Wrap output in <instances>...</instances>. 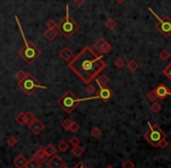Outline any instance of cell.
<instances>
[{"label": "cell", "instance_id": "obj_1", "mask_svg": "<svg viewBox=\"0 0 171 168\" xmlns=\"http://www.w3.org/2000/svg\"><path fill=\"white\" fill-rule=\"evenodd\" d=\"M68 66L85 83L90 84L96 76L102 72L107 64L93 49L85 47V49L77 54Z\"/></svg>", "mask_w": 171, "mask_h": 168}, {"label": "cell", "instance_id": "obj_2", "mask_svg": "<svg viewBox=\"0 0 171 168\" xmlns=\"http://www.w3.org/2000/svg\"><path fill=\"white\" fill-rule=\"evenodd\" d=\"M15 19H17V21H18L19 28H20V32H21V35H23V41H25V47H23V48L19 50V55H20L27 63H33L36 58L41 55V50L38 48L33 42H29V41L26 40V37L23 35V29H21V27H20V23H19L18 17H15Z\"/></svg>", "mask_w": 171, "mask_h": 168}, {"label": "cell", "instance_id": "obj_3", "mask_svg": "<svg viewBox=\"0 0 171 168\" xmlns=\"http://www.w3.org/2000/svg\"><path fill=\"white\" fill-rule=\"evenodd\" d=\"M144 139L153 147H158L162 140L167 139V134L164 131H162V128L158 125H150V123H149L148 131L144 133Z\"/></svg>", "mask_w": 171, "mask_h": 168}, {"label": "cell", "instance_id": "obj_4", "mask_svg": "<svg viewBox=\"0 0 171 168\" xmlns=\"http://www.w3.org/2000/svg\"><path fill=\"white\" fill-rule=\"evenodd\" d=\"M80 102H82V99H79L72 91H66L58 101V104L67 113H72L77 107V105L80 104Z\"/></svg>", "mask_w": 171, "mask_h": 168}, {"label": "cell", "instance_id": "obj_5", "mask_svg": "<svg viewBox=\"0 0 171 168\" xmlns=\"http://www.w3.org/2000/svg\"><path fill=\"white\" fill-rule=\"evenodd\" d=\"M59 29L66 36V39H69L79 29V25L69 15V6L66 7V18L59 23Z\"/></svg>", "mask_w": 171, "mask_h": 168}, {"label": "cell", "instance_id": "obj_6", "mask_svg": "<svg viewBox=\"0 0 171 168\" xmlns=\"http://www.w3.org/2000/svg\"><path fill=\"white\" fill-rule=\"evenodd\" d=\"M19 86H20V89H21L27 96H32V93L34 92L38 88L46 89V86L39 84V82H38L31 74H27V77L23 80V82H21V83L19 84Z\"/></svg>", "mask_w": 171, "mask_h": 168}, {"label": "cell", "instance_id": "obj_7", "mask_svg": "<svg viewBox=\"0 0 171 168\" xmlns=\"http://www.w3.org/2000/svg\"><path fill=\"white\" fill-rule=\"evenodd\" d=\"M159 33H162L164 36L171 35V18H169L168 15H165L163 19L158 20V25L156 26Z\"/></svg>", "mask_w": 171, "mask_h": 168}, {"label": "cell", "instance_id": "obj_8", "mask_svg": "<svg viewBox=\"0 0 171 168\" xmlns=\"http://www.w3.org/2000/svg\"><path fill=\"white\" fill-rule=\"evenodd\" d=\"M94 48L96 49L101 55H103V54H107L111 50V46L107 42V40H106L104 37H100L99 40L95 42Z\"/></svg>", "mask_w": 171, "mask_h": 168}, {"label": "cell", "instance_id": "obj_9", "mask_svg": "<svg viewBox=\"0 0 171 168\" xmlns=\"http://www.w3.org/2000/svg\"><path fill=\"white\" fill-rule=\"evenodd\" d=\"M100 90L97 95L94 96V97H97L100 99H102L103 102H108L110 98L113 97V91L108 88V86H104V85H99Z\"/></svg>", "mask_w": 171, "mask_h": 168}, {"label": "cell", "instance_id": "obj_10", "mask_svg": "<svg viewBox=\"0 0 171 168\" xmlns=\"http://www.w3.org/2000/svg\"><path fill=\"white\" fill-rule=\"evenodd\" d=\"M47 165L49 168H63L66 165H65V161L62 160V158H60L59 155H54L52 156L48 161H47Z\"/></svg>", "mask_w": 171, "mask_h": 168}, {"label": "cell", "instance_id": "obj_11", "mask_svg": "<svg viewBox=\"0 0 171 168\" xmlns=\"http://www.w3.org/2000/svg\"><path fill=\"white\" fill-rule=\"evenodd\" d=\"M155 92L157 95V98H159V99H165L168 96H171L170 90L164 84H159L157 88L155 89Z\"/></svg>", "mask_w": 171, "mask_h": 168}, {"label": "cell", "instance_id": "obj_12", "mask_svg": "<svg viewBox=\"0 0 171 168\" xmlns=\"http://www.w3.org/2000/svg\"><path fill=\"white\" fill-rule=\"evenodd\" d=\"M28 127H29V130L32 131V133H33V134L38 136V134H40V133L44 131L45 126H44V124L41 123L40 120L36 119L35 121H33L31 125H28Z\"/></svg>", "mask_w": 171, "mask_h": 168}, {"label": "cell", "instance_id": "obj_13", "mask_svg": "<svg viewBox=\"0 0 171 168\" xmlns=\"http://www.w3.org/2000/svg\"><path fill=\"white\" fill-rule=\"evenodd\" d=\"M33 158H34V159H35L38 162H40V164L45 162L46 159L48 158V154L46 153V148H39V150H38L35 153H34Z\"/></svg>", "mask_w": 171, "mask_h": 168}, {"label": "cell", "instance_id": "obj_14", "mask_svg": "<svg viewBox=\"0 0 171 168\" xmlns=\"http://www.w3.org/2000/svg\"><path fill=\"white\" fill-rule=\"evenodd\" d=\"M13 164L17 168H25L26 167V165L28 164V160L26 159L23 154H19L18 156L14 159Z\"/></svg>", "mask_w": 171, "mask_h": 168}, {"label": "cell", "instance_id": "obj_15", "mask_svg": "<svg viewBox=\"0 0 171 168\" xmlns=\"http://www.w3.org/2000/svg\"><path fill=\"white\" fill-rule=\"evenodd\" d=\"M60 57L62 58L65 62H69V61L72 60V57H73L72 50H70L69 48H67V47H65V48L60 52Z\"/></svg>", "mask_w": 171, "mask_h": 168}, {"label": "cell", "instance_id": "obj_16", "mask_svg": "<svg viewBox=\"0 0 171 168\" xmlns=\"http://www.w3.org/2000/svg\"><path fill=\"white\" fill-rule=\"evenodd\" d=\"M44 36H45L48 41H53L58 37V31H56V29H49V28H48V29L45 32Z\"/></svg>", "mask_w": 171, "mask_h": 168}, {"label": "cell", "instance_id": "obj_17", "mask_svg": "<svg viewBox=\"0 0 171 168\" xmlns=\"http://www.w3.org/2000/svg\"><path fill=\"white\" fill-rule=\"evenodd\" d=\"M109 82V78L107 75H104V74H101L99 76V78L96 80V83L99 84V85H104V86H107V84Z\"/></svg>", "mask_w": 171, "mask_h": 168}, {"label": "cell", "instance_id": "obj_18", "mask_svg": "<svg viewBox=\"0 0 171 168\" xmlns=\"http://www.w3.org/2000/svg\"><path fill=\"white\" fill-rule=\"evenodd\" d=\"M15 121H17L19 125L27 124V119H26V115H25V112H23V113H19V115L15 117Z\"/></svg>", "mask_w": 171, "mask_h": 168}, {"label": "cell", "instance_id": "obj_19", "mask_svg": "<svg viewBox=\"0 0 171 168\" xmlns=\"http://www.w3.org/2000/svg\"><path fill=\"white\" fill-rule=\"evenodd\" d=\"M40 167H41L40 162H38L34 158H32V159L28 160V164L26 165V167L25 168H40Z\"/></svg>", "mask_w": 171, "mask_h": 168}, {"label": "cell", "instance_id": "obj_20", "mask_svg": "<svg viewBox=\"0 0 171 168\" xmlns=\"http://www.w3.org/2000/svg\"><path fill=\"white\" fill-rule=\"evenodd\" d=\"M46 148V153L48 154V156H54V155H56V148H55L52 144H49V145H47V146L45 147Z\"/></svg>", "mask_w": 171, "mask_h": 168}, {"label": "cell", "instance_id": "obj_21", "mask_svg": "<svg viewBox=\"0 0 171 168\" xmlns=\"http://www.w3.org/2000/svg\"><path fill=\"white\" fill-rule=\"evenodd\" d=\"M27 77V74L25 72V71H23V70H19L17 74H15V80L18 81V83L20 84L21 82H23V80Z\"/></svg>", "mask_w": 171, "mask_h": 168}, {"label": "cell", "instance_id": "obj_22", "mask_svg": "<svg viewBox=\"0 0 171 168\" xmlns=\"http://www.w3.org/2000/svg\"><path fill=\"white\" fill-rule=\"evenodd\" d=\"M104 26H106V28H108V29H113V28H115V27H116V21H115L114 19L109 18L108 20L106 21Z\"/></svg>", "mask_w": 171, "mask_h": 168}, {"label": "cell", "instance_id": "obj_23", "mask_svg": "<svg viewBox=\"0 0 171 168\" xmlns=\"http://www.w3.org/2000/svg\"><path fill=\"white\" fill-rule=\"evenodd\" d=\"M68 147H69V145H68V142L66 141H60L58 145V150L60 151V152H67L68 151Z\"/></svg>", "mask_w": 171, "mask_h": 168}, {"label": "cell", "instance_id": "obj_24", "mask_svg": "<svg viewBox=\"0 0 171 168\" xmlns=\"http://www.w3.org/2000/svg\"><path fill=\"white\" fill-rule=\"evenodd\" d=\"M161 110H162V105H161L159 103L153 102V104L151 105V112L156 115V113H158V112H159Z\"/></svg>", "mask_w": 171, "mask_h": 168}, {"label": "cell", "instance_id": "obj_25", "mask_svg": "<svg viewBox=\"0 0 171 168\" xmlns=\"http://www.w3.org/2000/svg\"><path fill=\"white\" fill-rule=\"evenodd\" d=\"M90 134H91V137L94 138H100L101 137V134H102V132H101V130H100L99 127H93L91 128V131H90Z\"/></svg>", "mask_w": 171, "mask_h": 168}, {"label": "cell", "instance_id": "obj_26", "mask_svg": "<svg viewBox=\"0 0 171 168\" xmlns=\"http://www.w3.org/2000/svg\"><path fill=\"white\" fill-rule=\"evenodd\" d=\"M128 68H129L130 71H136L138 69V63H137V61H135V60L130 61V62L128 63Z\"/></svg>", "mask_w": 171, "mask_h": 168}, {"label": "cell", "instance_id": "obj_27", "mask_svg": "<svg viewBox=\"0 0 171 168\" xmlns=\"http://www.w3.org/2000/svg\"><path fill=\"white\" fill-rule=\"evenodd\" d=\"M114 66L116 67L117 69H122L123 67L126 66V63H124V60H123L122 57L116 58V61H115V63H114Z\"/></svg>", "mask_w": 171, "mask_h": 168}, {"label": "cell", "instance_id": "obj_28", "mask_svg": "<svg viewBox=\"0 0 171 168\" xmlns=\"http://www.w3.org/2000/svg\"><path fill=\"white\" fill-rule=\"evenodd\" d=\"M25 115H26V119H27V124L31 125L33 121H35L36 118L34 117V115L32 113V112H25Z\"/></svg>", "mask_w": 171, "mask_h": 168}, {"label": "cell", "instance_id": "obj_29", "mask_svg": "<svg viewBox=\"0 0 171 168\" xmlns=\"http://www.w3.org/2000/svg\"><path fill=\"white\" fill-rule=\"evenodd\" d=\"M72 153H73V155H75V156H80V155H81L82 153H83V148H82L81 146L73 147Z\"/></svg>", "mask_w": 171, "mask_h": 168}, {"label": "cell", "instance_id": "obj_30", "mask_svg": "<svg viewBox=\"0 0 171 168\" xmlns=\"http://www.w3.org/2000/svg\"><path fill=\"white\" fill-rule=\"evenodd\" d=\"M7 145H8L9 147H15L18 145V139L15 137H9L8 139H7Z\"/></svg>", "mask_w": 171, "mask_h": 168}, {"label": "cell", "instance_id": "obj_31", "mask_svg": "<svg viewBox=\"0 0 171 168\" xmlns=\"http://www.w3.org/2000/svg\"><path fill=\"white\" fill-rule=\"evenodd\" d=\"M147 98H148L150 102H155L156 99H157V95L155 92V90H151V91H149L147 93Z\"/></svg>", "mask_w": 171, "mask_h": 168}, {"label": "cell", "instance_id": "obj_32", "mask_svg": "<svg viewBox=\"0 0 171 168\" xmlns=\"http://www.w3.org/2000/svg\"><path fill=\"white\" fill-rule=\"evenodd\" d=\"M73 121L69 118H66V119L63 120L62 123H61V125H62V127L65 128V130H68L69 131V128H70V126H72Z\"/></svg>", "mask_w": 171, "mask_h": 168}, {"label": "cell", "instance_id": "obj_33", "mask_svg": "<svg viewBox=\"0 0 171 168\" xmlns=\"http://www.w3.org/2000/svg\"><path fill=\"white\" fill-rule=\"evenodd\" d=\"M87 92L90 93V95L97 93V89H96V86H95L94 84H88V86H87Z\"/></svg>", "mask_w": 171, "mask_h": 168}, {"label": "cell", "instance_id": "obj_34", "mask_svg": "<svg viewBox=\"0 0 171 168\" xmlns=\"http://www.w3.org/2000/svg\"><path fill=\"white\" fill-rule=\"evenodd\" d=\"M163 74L167 76L169 80H171V63L169 66H167L164 68V70H163Z\"/></svg>", "mask_w": 171, "mask_h": 168}, {"label": "cell", "instance_id": "obj_35", "mask_svg": "<svg viewBox=\"0 0 171 168\" xmlns=\"http://www.w3.org/2000/svg\"><path fill=\"white\" fill-rule=\"evenodd\" d=\"M122 168H135V165L131 162V160H126L122 164Z\"/></svg>", "mask_w": 171, "mask_h": 168}, {"label": "cell", "instance_id": "obj_36", "mask_svg": "<svg viewBox=\"0 0 171 168\" xmlns=\"http://www.w3.org/2000/svg\"><path fill=\"white\" fill-rule=\"evenodd\" d=\"M47 28L49 29H55V28H59V25H56V22L54 20H49L47 22Z\"/></svg>", "mask_w": 171, "mask_h": 168}, {"label": "cell", "instance_id": "obj_37", "mask_svg": "<svg viewBox=\"0 0 171 168\" xmlns=\"http://www.w3.org/2000/svg\"><path fill=\"white\" fill-rule=\"evenodd\" d=\"M79 130H80L79 124H76V123H74V121H73V124H72V126H70V128H69V131L73 132V133H76Z\"/></svg>", "mask_w": 171, "mask_h": 168}, {"label": "cell", "instance_id": "obj_38", "mask_svg": "<svg viewBox=\"0 0 171 168\" xmlns=\"http://www.w3.org/2000/svg\"><path fill=\"white\" fill-rule=\"evenodd\" d=\"M161 58H162L163 61H165V60H168L169 58V56H170V54H169V52L168 50H162V53H161Z\"/></svg>", "mask_w": 171, "mask_h": 168}, {"label": "cell", "instance_id": "obj_39", "mask_svg": "<svg viewBox=\"0 0 171 168\" xmlns=\"http://www.w3.org/2000/svg\"><path fill=\"white\" fill-rule=\"evenodd\" d=\"M70 144H72L73 145V147H76V146H80V140H79V139H77L76 137H74V138H72V139H70Z\"/></svg>", "mask_w": 171, "mask_h": 168}, {"label": "cell", "instance_id": "obj_40", "mask_svg": "<svg viewBox=\"0 0 171 168\" xmlns=\"http://www.w3.org/2000/svg\"><path fill=\"white\" fill-rule=\"evenodd\" d=\"M159 148H167L168 147V141H167V139H164V140H162L161 141V144H159Z\"/></svg>", "mask_w": 171, "mask_h": 168}, {"label": "cell", "instance_id": "obj_41", "mask_svg": "<svg viewBox=\"0 0 171 168\" xmlns=\"http://www.w3.org/2000/svg\"><path fill=\"white\" fill-rule=\"evenodd\" d=\"M86 0H75V5L76 6H82V5L85 4Z\"/></svg>", "mask_w": 171, "mask_h": 168}, {"label": "cell", "instance_id": "obj_42", "mask_svg": "<svg viewBox=\"0 0 171 168\" xmlns=\"http://www.w3.org/2000/svg\"><path fill=\"white\" fill-rule=\"evenodd\" d=\"M74 168H88V167H87L85 164H82V162H79V164H77Z\"/></svg>", "mask_w": 171, "mask_h": 168}, {"label": "cell", "instance_id": "obj_43", "mask_svg": "<svg viewBox=\"0 0 171 168\" xmlns=\"http://www.w3.org/2000/svg\"><path fill=\"white\" fill-rule=\"evenodd\" d=\"M115 1H116L117 4H122V2H123V1H124V0H115Z\"/></svg>", "mask_w": 171, "mask_h": 168}, {"label": "cell", "instance_id": "obj_44", "mask_svg": "<svg viewBox=\"0 0 171 168\" xmlns=\"http://www.w3.org/2000/svg\"><path fill=\"white\" fill-rule=\"evenodd\" d=\"M106 168H114V167H113V166H111V165H108V166H107V167H106Z\"/></svg>", "mask_w": 171, "mask_h": 168}, {"label": "cell", "instance_id": "obj_45", "mask_svg": "<svg viewBox=\"0 0 171 168\" xmlns=\"http://www.w3.org/2000/svg\"><path fill=\"white\" fill-rule=\"evenodd\" d=\"M63 168H68V167H67V166H65V167H63Z\"/></svg>", "mask_w": 171, "mask_h": 168}]
</instances>
